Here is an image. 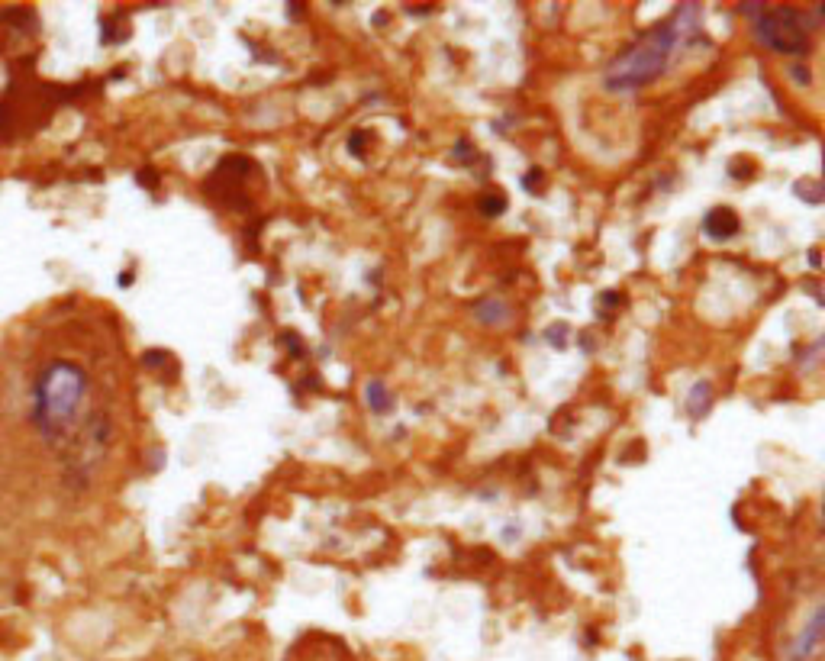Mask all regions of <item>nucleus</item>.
<instances>
[{
  "label": "nucleus",
  "mask_w": 825,
  "mask_h": 661,
  "mask_svg": "<svg viewBox=\"0 0 825 661\" xmlns=\"http://www.w3.org/2000/svg\"><path fill=\"white\" fill-rule=\"evenodd\" d=\"M700 26V7L680 4L668 20L651 26L642 39H635L626 52H619L613 65L606 68V88L610 91H639L655 84L671 65L677 42L690 36Z\"/></svg>",
  "instance_id": "obj_1"
},
{
  "label": "nucleus",
  "mask_w": 825,
  "mask_h": 661,
  "mask_svg": "<svg viewBox=\"0 0 825 661\" xmlns=\"http://www.w3.org/2000/svg\"><path fill=\"white\" fill-rule=\"evenodd\" d=\"M88 397V375L75 362H49L36 378V426L46 439H59L75 423Z\"/></svg>",
  "instance_id": "obj_2"
},
{
  "label": "nucleus",
  "mask_w": 825,
  "mask_h": 661,
  "mask_svg": "<svg viewBox=\"0 0 825 661\" xmlns=\"http://www.w3.org/2000/svg\"><path fill=\"white\" fill-rule=\"evenodd\" d=\"M751 23H755L758 42L771 52H780V55H806L809 52L806 17L796 7H764Z\"/></svg>",
  "instance_id": "obj_3"
},
{
  "label": "nucleus",
  "mask_w": 825,
  "mask_h": 661,
  "mask_svg": "<svg viewBox=\"0 0 825 661\" xmlns=\"http://www.w3.org/2000/svg\"><path fill=\"white\" fill-rule=\"evenodd\" d=\"M822 629H825V610L819 607L816 613H813V620H809L806 626H803V632L800 636L793 639V645H790V661H809L813 658L816 652H819V642H822Z\"/></svg>",
  "instance_id": "obj_4"
},
{
  "label": "nucleus",
  "mask_w": 825,
  "mask_h": 661,
  "mask_svg": "<svg viewBox=\"0 0 825 661\" xmlns=\"http://www.w3.org/2000/svg\"><path fill=\"white\" fill-rule=\"evenodd\" d=\"M738 229H742V220H738V213L729 210V207H713L703 217V233L716 242H726V239H735Z\"/></svg>",
  "instance_id": "obj_5"
},
{
  "label": "nucleus",
  "mask_w": 825,
  "mask_h": 661,
  "mask_svg": "<svg viewBox=\"0 0 825 661\" xmlns=\"http://www.w3.org/2000/svg\"><path fill=\"white\" fill-rule=\"evenodd\" d=\"M713 384L709 381H700V384H693V391L687 397V413L693 416V420H703V416L709 413V407H713Z\"/></svg>",
  "instance_id": "obj_6"
},
{
  "label": "nucleus",
  "mask_w": 825,
  "mask_h": 661,
  "mask_svg": "<svg viewBox=\"0 0 825 661\" xmlns=\"http://www.w3.org/2000/svg\"><path fill=\"white\" fill-rule=\"evenodd\" d=\"M365 404L374 410V413H387V410H394V397H390V391H387V384L384 381H368V387H365Z\"/></svg>",
  "instance_id": "obj_7"
},
{
  "label": "nucleus",
  "mask_w": 825,
  "mask_h": 661,
  "mask_svg": "<svg viewBox=\"0 0 825 661\" xmlns=\"http://www.w3.org/2000/svg\"><path fill=\"white\" fill-rule=\"evenodd\" d=\"M474 316L487 326H500L510 320V307H506L503 300H484V304H477Z\"/></svg>",
  "instance_id": "obj_8"
},
{
  "label": "nucleus",
  "mask_w": 825,
  "mask_h": 661,
  "mask_svg": "<svg viewBox=\"0 0 825 661\" xmlns=\"http://www.w3.org/2000/svg\"><path fill=\"white\" fill-rule=\"evenodd\" d=\"M477 207H481V213H487V217H500V213L506 210V197L500 191L481 194L477 197Z\"/></svg>",
  "instance_id": "obj_9"
},
{
  "label": "nucleus",
  "mask_w": 825,
  "mask_h": 661,
  "mask_svg": "<svg viewBox=\"0 0 825 661\" xmlns=\"http://www.w3.org/2000/svg\"><path fill=\"white\" fill-rule=\"evenodd\" d=\"M796 197L809 200V204H822L825 191H822L819 181H796Z\"/></svg>",
  "instance_id": "obj_10"
},
{
  "label": "nucleus",
  "mask_w": 825,
  "mask_h": 661,
  "mask_svg": "<svg viewBox=\"0 0 825 661\" xmlns=\"http://www.w3.org/2000/svg\"><path fill=\"white\" fill-rule=\"evenodd\" d=\"M545 339L552 342L555 349H564V346H568V326H564V323L548 326V329H545Z\"/></svg>",
  "instance_id": "obj_11"
},
{
  "label": "nucleus",
  "mask_w": 825,
  "mask_h": 661,
  "mask_svg": "<svg viewBox=\"0 0 825 661\" xmlns=\"http://www.w3.org/2000/svg\"><path fill=\"white\" fill-rule=\"evenodd\" d=\"M368 139H371V133H368V129H355V133H352V139H349V152H352V155H365V146H368Z\"/></svg>",
  "instance_id": "obj_12"
},
{
  "label": "nucleus",
  "mask_w": 825,
  "mask_h": 661,
  "mask_svg": "<svg viewBox=\"0 0 825 661\" xmlns=\"http://www.w3.org/2000/svg\"><path fill=\"white\" fill-rule=\"evenodd\" d=\"M539 178H542V171H529V175H526V191H529V194H539V191H535V184H539Z\"/></svg>",
  "instance_id": "obj_13"
},
{
  "label": "nucleus",
  "mask_w": 825,
  "mask_h": 661,
  "mask_svg": "<svg viewBox=\"0 0 825 661\" xmlns=\"http://www.w3.org/2000/svg\"><path fill=\"white\" fill-rule=\"evenodd\" d=\"M793 78H803V81H809V68H793Z\"/></svg>",
  "instance_id": "obj_14"
},
{
  "label": "nucleus",
  "mask_w": 825,
  "mask_h": 661,
  "mask_svg": "<svg viewBox=\"0 0 825 661\" xmlns=\"http://www.w3.org/2000/svg\"><path fill=\"white\" fill-rule=\"evenodd\" d=\"M809 262H813V268H822V265H819V249L809 252Z\"/></svg>",
  "instance_id": "obj_15"
},
{
  "label": "nucleus",
  "mask_w": 825,
  "mask_h": 661,
  "mask_svg": "<svg viewBox=\"0 0 825 661\" xmlns=\"http://www.w3.org/2000/svg\"><path fill=\"white\" fill-rule=\"evenodd\" d=\"M287 7H291V17H300L303 13V4H287Z\"/></svg>",
  "instance_id": "obj_16"
}]
</instances>
